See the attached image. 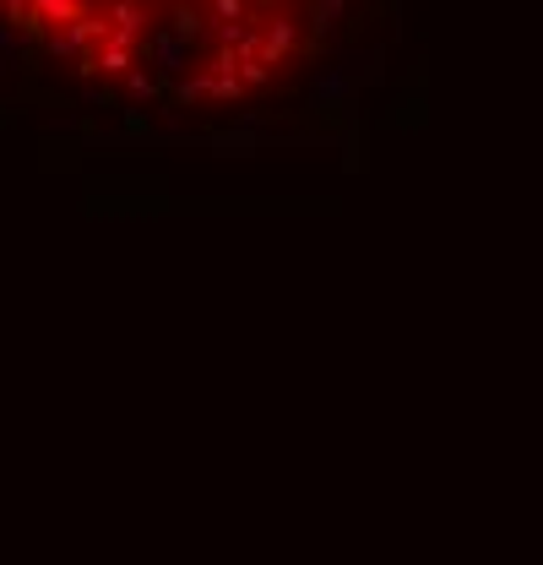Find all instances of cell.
I'll return each instance as SVG.
<instances>
[{"instance_id":"cell-1","label":"cell","mask_w":543,"mask_h":565,"mask_svg":"<svg viewBox=\"0 0 543 565\" xmlns=\"http://www.w3.org/2000/svg\"><path fill=\"white\" fill-rule=\"evenodd\" d=\"M0 22L136 98H239L267 76V0H0Z\"/></svg>"}]
</instances>
